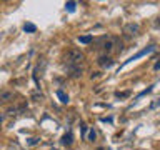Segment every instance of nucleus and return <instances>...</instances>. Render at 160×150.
Segmentation results:
<instances>
[{
  "label": "nucleus",
  "instance_id": "obj_1",
  "mask_svg": "<svg viewBox=\"0 0 160 150\" xmlns=\"http://www.w3.org/2000/svg\"><path fill=\"white\" fill-rule=\"evenodd\" d=\"M83 53L80 52V50L77 48H72V50H68L67 53H65V57H63V62L65 65H67L68 68H73V67H80V63L83 62Z\"/></svg>",
  "mask_w": 160,
  "mask_h": 150
},
{
  "label": "nucleus",
  "instance_id": "obj_2",
  "mask_svg": "<svg viewBox=\"0 0 160 150\" xmlns=\"http://www.w3.org/2000/svg\"><path fill=\"white\" fill-rule=\"evenodd\" d=\"M13 92L12 90H7V88H0V103H7V102H12L13 100Z\"/></svg>",
  "mask_w": 160,
  "mask_h": 150
},
{
  "label": "nucleus",
  "instance_id": "obj_3",
  "mask_svg": "<svg viewBox=\"0 0 160 150\" xmlns=\"http://www.w3.org/2000/svg\"><path fill=\"white\" fill-rule=\"evenodd\" d=\"M138 23H127V25H125V27H123V33L125 35H127V37H133V35H137L138 33Z\"/></svg>",
  "mask_w": 160,
  "mask_h": 150
},
{
  "label": "nucleus",
  "instance_id": "obj_4",
  "mask_svg": "<svg viewBox=\"0 0 160 150\" xmlns=\"http://www.w3.org/2000/svg\"><path fill=\"white\" fill-rule=\"evenodd\" d=\"M98 65L102 68H108V67H112L113 65V60L108 57V55H102V57L98 58Z\"/></svg>",
  "mask_w": 160,
  "mask_h": 150
},
{
  "label": "nucleus",
  "instance_id": "obj_5",
  "mask_svg": "<svg viewBox=\"0 0 160 150\" xmlns=\"http://www.w3.org/2000/svg\"><path fill=\"white\" fill-rule=\"evenodd\" d=\"M150 52H153V45H150V47L143 48V50H140V52H138L137 55H133V57H130V58L127 60V63H128V62H133V60H137V58H140V57H143V55H147V53H150Z\"/></svg>",
  "mask_w": 160,
  "mask_h": 150
},
{
  "label": "nucleus",
  "instance_id": "obj_6",
  "mask_svg": "<svg viewBox=\"0 0 160 150\" xmlns=\"http://www.w3.org/2000/svg\"><path fill=\"white\" fill-rule=\"evenodd\" d=\"M72 142H73V135L72 133H65L63 137H62V145H65V147H68V145H72Z\"/></svg>",
  "mask_w": 160,
  "mask_h": 150
},
{
  "label": "nucleus",
  "instance_id": "obj_7",
  "mask_svg": "<svg viewBox=\"0 0 160 150\" xmlns=\"http://www.w3.org/2000/svg\"><path fill=\"white\" fill-rule=\"evenodd\" d=\"M70 70V77L72 78H77L82 75V67H73V68H68Z\"/></svg>",
  "mask_w": 160,
  "mask_h": 150
},
{
  "label": "nucleus",
  "instance_id": "obj_8",
  "mask_svg": "<svg viewBox=\"0 0 160 150\" xmlns=\"http://www.w3.org/2000/svg\"><path fill=\"white\" fill-rule=\"evenodd\" d=\"M57 97L60 98V102L62 103H68V95L63 92V90H57Z\"/></svg>",
  "mask_w": 160,
  "mask_h": 150
},
{
  "label": "nucleus",
  "instance_id": "obj_9",
  "mask_svg": "<svg viewBox=\"0 0 160 150\" xmlns=\"http://www.w3.org/2000/svg\"><path fill=\"white\" fill-rule=\"evenodd\" d=\"M78 42L80 43H90L92 42V35H82V37H78Z\"/></svg>",
  "mask_w": 160,
  "mask_h": 150
},
{
  "label": "nucleus",
  "instance_id": "obj_10",
  "mask_svg": "<svg viewBox=\"0 0 160 150\" xmlns=\"http://www.w3.org/2000/svg\"><path fill=\"white\" fill-rule=\"evenodd\" d=\"M23 30H25V32H35V30H37V27H35L33 23H25V25H23Z\"/></svg>",
  "mask_w": 160,
  "mask_h": 150
},
{
  "label": "nucleus",
  "instance_id": "obj_11",
  "mask_svg": "<svg viewBox=\"0 0 160 150\" xmlns=\"http://www.w3.org/2000/svg\"><path fill=\"white\" fill-rule=\"evenodd\" d=\"M65 7H67L68 12H73V10H75V2H67V3H65Z\"/></svg>",
  "mask_w": 160,
  "mask_h": 150
},
{
  "label": "nucleus",
  "instance_id": "obj_12",
  "mask_svg": "<svg viewBox=\"0 0 160 150\" xmlns=\"http://www.w3.org/2000/svg\"><path fill=\"white\" fill-rule=\"evenodd\" d=\"M95 138H97V133H95L93 130H90V133H88V140H90V142H95Z\"/></svg>",
  "mask_w": 160,
  "mask_h": 150
},
{
  "label": "nucleus",
  "instance_id": "obj_13",
  "mask_svg": "<svg viewBox=\"0 0 160 150\" xmlns=\"http://www.w3.org/2000/svg\"><path fill=\"white\" fill-rule=\"evenodd\" d=\"M115 95H117V97H120V98H123V97H128V92H117V93H115Z\"/></svg>",
  "mask_w": 160,
  "mask_h": 150
},
{
  "label": "nucleus",
  "instance_id": "obj_14",
  "mask_svg": "<svg viewBox=\"0 0 160 150\" xmlns=\"http://www.w3.org/2000/svg\"><path fill=\"white\" fill-rule=\"evenodd\" d=\"M85 132H87V125L82 123V135H83V137H85Z\"/></svg>",
  "mask_w": 160,
  "mask_h": 150
},
{
  "label": "nucleus",
  "instance_id": "obj_15",
  "mask_svg": "<svg viewBox=\"0 0 160 150\" xmlns=\"http://www.w3.org/2000/svg\"><path fill=\"white\" fill-rule=\"evenodd\" d=\"M155 27H160V17H157V20H155Z\"/></svg>",
  "mask_w": 160,
  "mask_h": 150
},
{
  "label": "nucleus",
  "instance_id": "obj_16",
  "mask_svg": "<svg viewBox=\"0 0 160 150\" xmlns=\"http://www.w3.org/2000/svg\"><path fill=\"white\" fill-rule=\"evenodd\" d=\"M153 68H155V70H158V68H160V60H158V62L153 65Z\"/></svg>",
  "mask_w": 160,
  "mask_h": 150
},
{
  "label": "nucleus",
  "instance_id": "obj_17",
  "mask_svg": "<svg viewBox=\"0 0 160 150\" xmlns=\"http://www.w3.org/2000/svg\"><path fill=\"white\" fill-rule=\"evenodd\" d=\"M2 122H3V115H0V125H2Z\"/></svg>",
  "mask_w": 160,
  "mask_h": 150
},
{
  "label": "nucleus",
  "instance_id": "obj_18",
  "mask_svg": "<svg viewBox=\"0 0 160 150\" xmlns=\"http://www.w3.org/2000/svg\"><path fill=\"white\" fill-rule=\"evenodd\" d=\"M98 150H105V148H98Z\"/></svg>",
  "mask_w": 160,
  "mask_h": 150
}]
</instances>
